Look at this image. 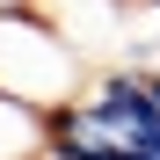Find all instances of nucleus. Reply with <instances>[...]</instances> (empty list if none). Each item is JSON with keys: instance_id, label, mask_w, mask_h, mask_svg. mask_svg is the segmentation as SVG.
<instances>
[{"instance_id": "f03ea898", "label": "nucleus", "mask_w": 160, "mask_h": 160, "mask_svg": "<svg viewBox=\"0 0 160 160\" xmlns=\"http://www.w3.org/2000/svg\"><path fill=\"white\" fill-rule=\"evenodd\" d=\"M37 8L58 22L95 66H102V58H124V44H131V22H124L131 0H37Z\"/></svg>"}, {"instance_id": "7ed1b4c3", "label": "nucleus", "mask_w": 160, "mask_h": 160, "mask_svg": "<svg viewBox=\"0 0 160 160\" xmlns=\"http://www.w3.org/2000/svg\"><path fill=\"white\" fill-rule=\"evenodd\" d=\"M0 160H51V109L0 95Z\"/></svg>"}, {"instance_id": "f257e3e1", "label": "nucleus", "mask_w": 160, "mask_h": 160, "mask_svg": "<svg viewBox=\"0 0 160 160\" xmlns=\"http://www.w3.org/2000/svg\"><path fill=\"white\" fill-rule=\"evenodd\" d=\"M88 73H95V58L37 0H0V95H22L37 109H66L88 95Z\"/></svg>"}]
</instances>
